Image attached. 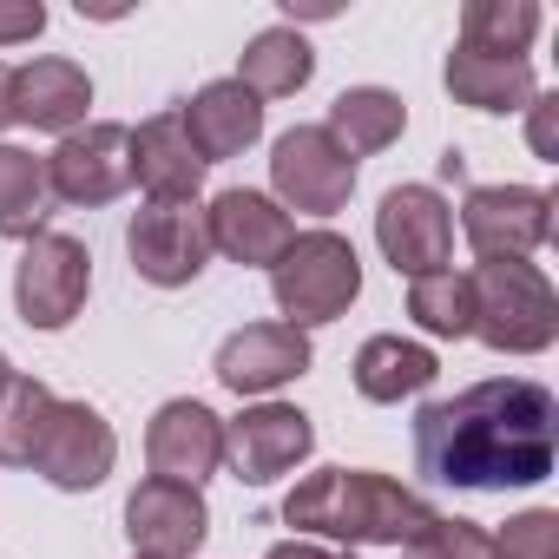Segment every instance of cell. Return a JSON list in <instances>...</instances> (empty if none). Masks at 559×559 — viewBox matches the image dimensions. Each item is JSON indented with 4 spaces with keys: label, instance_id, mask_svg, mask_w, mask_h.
<instances>
[{
    "label": "cell",
    "instance_id": "19",
    "mask_svg": "<svg viewBox=\"0 0 559 559\" xmlns=\"http://www.w3.org/2000/svg\"><path fill=\"white\" fill-rule=\"evenodd\" d=\"M178 119H185V132H191V145H198L204 165H224V158H237V152H250V145L263 139V99L243 93L237 80L198 86V93L178 106Z\"/></svg>",
    "mask_w": 559,
    "mask_h": 559
},
{
    "label": "cell",
    "instance_id": "6",
    "mask_svg": "<svg viewBox=\"0 0 559 559\" xmlns=\"http://www.w3.org/2000/svg\"><path fill=\"white\" fill-rule=\"evenodd\" d=\"M356 191V158L323 126H290L270 145V198L304 217H336Z\"/></svg>",
    "mask_w": 559,
    "mask_h": 559
},
{
    "label": "cell",
    "instance_id": "25",
    "mask_svg": "<svg viewBox=\"0 0 559 559\" xmlns=\"http://www.w3.org/2000/svg\"><path fill=\"white\" fill-rule=\"evenodd\" d=\"M539 27H546V14L533 0H467L461 8V47L493 53V60H526Z\"/></svg>",
    "mask_w": 559,
    "mask_h": 559
},
{
    "label": "cell",
    "instance_id": "30",
    "mask_svg": "<svg viewBox=\"0 0 559 559\" xmlns=\"http://www.w3.org/2000/svg\"><path fill=\"white\" fill-rule=\"evenodd\" d=\"M526 145H533V158L559 165V93H539L526 106Z\"/></svg>",
    "mask_w": 559,
    "mask_h": 559
},
{
    "label": "cell",
    "instance_id": "31",
    "mask_svg": "<svg viewBox=\"0 0 559 559\" xmlns=\"http://www.w3.org/2000/svg\"><path fill=\"white\" fill-rule=\"evenodd\" d=\"M47 34V8L40 0H0V47H21Z\"/></svg>",
    "mask_w": 559,
    "mask_h": 559
},
{
    "label": "cell",
    "instance_id": "36",
    "mask_svg": "<svg viewBox=\"0 0 559 559\" xmlns=\"http://www.w3.org/2000/svg\"><path fill=\"white\" fill-rule=\"evenodd\" d=\"M132 559H139V552H132Z\"/></svg>",
    "mask_w": 559,
    "mask_h": 559
},
{
    "label": "cell",
    "instance_id": "27",
    "mask_svg": "<svg viewBox=\"0 0 559 559\" xmlns=\"http://www.w3.org/2000/svg\"><path fill=\"white\" fill-rule=\"evenodd\" d=\"M53 402L60 395L40 376H21V369L8 376V389H0V467H27L34 461V441H40Z\"/></svg>",
    "mask_w": 559,
    "mask_h": 559
},
{
    "label": "cell",
    "instance_id": "17",
    "mask_svg": "<svg viewBox=\"0 0 559 559\" xmlns=\"http://www.w3.org/2000/svg\"><path fill=\"white\" fill-rule=\"evenodd\" d=\"M204 171H211V165L198 158V145H191L178 106H171V112H152V119L132 132V185L145 191V204H198Z\"/></svg>",
    "mask_w": 559,
    "mask_h": 559
},
{
    "label": "cell",
    "instance_id": "33",
    "mask_svg": "<svg viewBox=\"0 0 559 559\" xmlns=\"http://www.w3.org/2000/svg\"><path fill=\"white\" fill-rule=\"evenodd\" d=\"M8 126H14V67L0 60V132H8Z\"/></svg>",
    "mask_w": 559,
    "mask_h": 559
},
{
    "label": "cell",
    "instance_id": "5",
    "mask_svg": "<svg viewBox=\"0 0 559 559\" xmlns=\"http://www.w3.org/2000/svg\"><path fill=\"white\" fill-rule=\"evenodd\" d=\"M93 290V250L67 230H40L14 263V310L27 330H67Z\"/></svg>",
    "mask_w": 559,
    "mask_h": 559
},
{
    "label": "cell",
    "instance_id": "29",
    "mask_svg": "<svg viewBox=\"0 0 559 559\" xmlns=\"http://www.w3.org/2000/svg\"><path fill=\"white\" fill-rule=\"evenodd\" d=\"M493 559H559V513L526 507L493 533Z\"/></svg>",
    "mask_w": 559,
    "mask_h": 559
},
{
    "label": "cell",
    "instance_id": "16",
    "mask_svg": "<svg viewBox=\"0 0 559 559\" xmlns=\"http://www.w3.org/2000/svg\"><path fill=\"white\" fill-rule=\"evenodd\" d=\"M145 461H152L158 480L204 487V480L224 467V421H217L204 402L178 395V402H165V408L152 415V428H145Z\"/></svg>",
    "mask_w": 559,
    "mask_h": 559
},
{
    "label": "cell",
    "instance_id": "4",
    "mask_svg": "<svg viewBox=\"0 0 559 559\" xmlns=\"http://www.w3.org/2000/svg\"><path fill=\"white\" fill-rule=\"evenodd\" d=\"M270 297L284 310L290 330H317V323H336L356 297H362V257L343 230L317 224V230H297L290 250L270 263Z\"/></svg>",
    "mask_w": 559,
    "mask_h": 559
},
{
    "label": "cell",
    "instance_id": "1",
    "mask_svg": "<svg viewBox=\"0 0 559 559\" xmlns=\"http://www.w3.org/2000/svg\"><path fill=\"white\" fill-rule=\"evenodd\" d=\"M559 461V402L533 376H487L415 415V467L435 487H539Z\"/></svg>",
    "mask_w": 559,
    "mask_h": 559
},
{
    "label": "cell",
    "instance_id": "10",
    "mask_svg": "<svg viewBox=\"0 0 559 559\" xmlns=\"http://www.w3.org/2000/svg\"><path fill=\"white\" fill-rule=\"evenodd\" d=\"M112 461H119L112 421H106L93 402H53V415H47V428H40L27 467H34L47 487H60V493H93V487H106Z\"/></svg>",
    "mask_w": 559,
    "mask_h": 559
},
{
    "label": "cell",
    "instance_id": "32",
    "mask_svg": "<svg viewBox=\"0 0 559 559\" xmlns=\"http://www.w3.org/2000/svg\"><path fill=\"white\" fill-rule=\"evenodd\" d=\"M263 559H343L336 546H317V539H276Z\"/></svg>",
    "mask_w": 559,
    "mask_h": 559
},
{
    "label": "cell",
    "instance_id": "24",
    "mask_svg": "<svg viewBox=\"0 0 559 559\" xmlns=\"http://www.w3.org/2000/svg\"><path fill=\"white\" fill-rule=\"evenodd\" d=\"M53 217V191H47V158H34L27 145H0V237L8 243H34Z\"/></svg>",
    "mask_w": 559,
    "mask_h": 559
},
{
    "label": "cell",
    "instance_id": "13",
    "mask_svg": "<svg viewBox=\"0 0 559 559\" xmlns=\"http://www.w3.org/2000/svg\"><path fill=\"white\" fill-rule=\"evenodd\" d=\"M310 362H317L310 330H290V323H243V330H230V336L217 343L211 376H217L230 395H257V402H270L284 382L310 376Z\"/></svg>",
    "mask_w": 559,
    "mask_h": 559
},
{
    "label": "cell",
    "instance_id": "23",
    "mask_svg": "<svg viewBox=\"0 0 559 559\" xmlns=\"http://www.w3.org/2000/svg\"><path fill=\"white\" fill-rule=\"evenodd\" d=\"M317 80V47L297 27H263L243 53H237V86L257 99H290Z\"/></svg>",
    "mask_w": 559,
    "mask_h": 559
},
{
    "label": "cell",
    "instance_id": "20",
    "mask_svg": "<svg viewBox=\"0 0 559 559\" xmlns=\"http://www.w3.org/2000/svg\"><path fill=\"white\" fill-rule=\"evenodd\" d=\"M349 376H356V395H362V402L395 408V402H408V395H428L435 376H441V362H435L428 343H408V336H369V343L356 349Z\"/></svg>",
    "mask_w": 559,
    "mask_h": 559
},
{
    "label": "cell",
    "instance_id": "15",
    "mask_svg": "<svg viewBox=\"0 0 559 559\" xmlns=\"http://www.w3.org/2000/svg\"><path fill=\"white\" fill-rule=\"evenodd\" d=\"M204 230H211V250L230 257V263H243V270H270L276 257L290 250V237H297L290 211L276 204L270 191H250V185L217 191L204 204Z\"/></svg>",
    "mask_w": 559,
    "mask_h": 559
},
{
    "label": "cell",
    "instance_id": "34",
    "mask_svg": "<svg viewBox=\"0 0 559 559\" xmlns=\"http://www.w3.org/2000/svg\"><path fill=\"white\" fill-rule=\"evenodd\" d=\"M441 178H448V185H454V178H467V158H461V145H448V152H441Z\"/></svg>",
    "mask_w": 559,
    "mask_h": 559
},
{
    "label": "cell",
    "instance_id": "2",
    "mask_svg": "<svg viewBox=\"0 0 559 559\" xmlns=\"http://www.w3.org/2000/svg\"><path fill=\"white\" fill-rule=\"evenodd\" d=\"M435 520V507L369 467H317L284 493V526H297V539H336V546H408L421 526Z\"/></svg>",
    "mask_w": 559,
    "mask_h": 559
},
{
    "label": "cell",
    "instance_id": "21",
    "mask_svg": "<svg viewBox=\"0 0 559 559\" xmlns=\"http://www.w3.org/2000/svg\"><path fill=\"white\" fill-rule=\"evenodd\" d=\"M441 80L467 112H526L539 99L533 60H493V53H474V47H454Z\"/></svg>",
    "mask_w": 559,
    "mask_h": 559
},
{
    "label": "cell",
    "instance_id": "12",
    "mask_svg": "<svg viewBox=\"0 0 559 559\" xmlns=\"http://www.w3.org/2000/svg\"><path fill=\"white\" fill-rule=\"evenodd\" d=\"M310 448H317V428L290 402H250L237 421H224V467L243 487H270V480L297 474Z\"/></svg>",
    "mask_w": 559,
    "mask_h": 559
},
{
    "label": "cell",
    "instance_id": "28",
    "mask_svg": "<svg viewBox=\"0 0 559 559\" xmlns=\"http://www.w3.org/2000/svg\"><path fill=\"white\" fill-rule=\"evenodd\" d=\"M402 559H493V533L480 520H461V513H435L408 546Z\"/></svg>",
    "mask_w": 559,
    "mask_h": 559
},
{
    "label": "cell",
    "instance_id": "7",
    "mask_svg": "<svg viewBox=\"0 0 559 559\" xmlns=\"http://www.w3.org/2000/svg\"><path fill=\"white\" fill-rule=\"evenodd\" d=\"M47 191H53V204H73V211H99V204L126 198L132 191V132L112 119L67 132L47 158Z\"/></svg>",
    "mask_w": 559,
    "mask_h": 559
},
{
    "label": "cell",
    "instance_id": "22",
    "mask_svg": "<svg viewBox=\"0 0 559 559\" xmlns=\"http://www.w3.org/2000/svg\"><path fill=\"white\" fill-rule=\"evenodd\" d=\"M323 132H330L349 158H376V152H389V145L408 132V106H402V93H389V86H343V93L330 99Z\"/></svg>",
    "mask_w": 559,
    "mask_h": 559
},
{
    "label": "cell",
    "instance_id": "9",
    "mask_svg": "<svg viewBox=\"0 0 559 559\" xmlns=\"http://www.w3.org/2000/svg\"><path fill=\"white\" fill-rule=\"evenodd\" d=\"M461 237L480 263H500V257L526 263L552 237V191H539V185H474L461 198Z\"/></svg>",
    "mask_w": 559,
    "mask_h": 559
},
{
    "label": "cell",
    "instance_id": "3",
    "mask_svg": "<svg viewBox=\"0 0 559 559\" xmlns=\"http://www.w3.org/2000/svg\"><path fill=\"white\" fill-rule=\"evenodd\" d=\"M474 336L493 356H546L559 343V290L539 263L500 257V263H474Z\"/></svg>",
    "mask_w": 559,
    "mask_h": 559
},
{
    "label": "cell",
    "instance_id": "18",
    "mask_svg": "<svg viewBox=\"0 0 559 559\" xmlns=\"http://www.w3.org/2000/svg\"><path fill=\"white\" fill-rule=\"evenodd\" d=\"M86 106H93V80L80 60L67 53H40L27 67H14V126H34V132H80L86 126Z\"/></svg>",
    "mask_w": 559,
    "mask_h": 559
},
{
    "label": "cell",
    "instance_id": "26",
    "mask_svg": "<svg viewBox=\"0 0 559 559\" xmlns=\"http://www.w3.org/2000/svg\"><path fill=\"white\" fill-rule=\"evenodd\" d=\"M408 317L421 336H441V343H461L474 336V284L467 270H435V276H415L408 284Z\"/></svg>",
    "mask_w": 559,
    "mask_h": 559
},
{
    "label": "cell",
    "instance_id": "35",
    "mask_svg": "<svg viewBox=\"0 0 559 559\" xmlns=\"http://www.w3.org/2000/svg\"><path fill=\"white\" fill-rule=\"evenodd\" d=\"M8 376H14V362H8V356H0V389H8Z\"/></svg>",
    "mask_w": 559,
    "mask_h": 559
},
{
    "label": "cell",
    "instance_id": "11",
    "mask_svg": "<svg viewBox=\"0 0 559 559\" xmlns=\"http://www.w3.org/2000/svg\"><path fill=\"white\" fill-rule=\"evenodd\" d=\"M376 243L395 263V276H435L454 257V211L435 185H395L376 204Z\"/></svg>",
    "mask_w": 559,
    "mask_h": 559
},
{
    "label": "cell",
    "instance_id": "14",
    "mask_svg": "<svg viewBox=\"0 0 559 559\" xmlns=\"http://www.w3.org/2000/svg\"><path fill=\"white\" fill-rule=\"evenodd\" d=\"M211 533V507L204 487H178V480H139L126 500V539L139 559H191Z\"/></svg>",
    "mask_w": 559,
    "mask_h": 559
},
{
    "label": "cell",
    "instance_id": "8",
    "mask_svg": "<svg viewBox=\"0 0 559 559\" xmlns=\"http://www.w3.org/2000/svg\"><path fill=\"white\" fill-rule=\"evenodd\" d=\"M126 257L152 290H185L211 263L204 204H139L126 224Z\"/></svg>",
    "mask_w": 559,
    "mask_h": 559
}]
</instances>
